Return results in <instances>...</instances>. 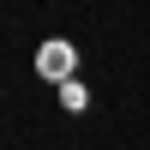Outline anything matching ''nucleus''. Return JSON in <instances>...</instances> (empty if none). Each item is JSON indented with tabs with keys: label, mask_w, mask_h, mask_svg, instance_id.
I'll return each mask as SVG.
<instances>
[{
	"label": "nucleus",
	"mask_w": 150,
	"mask_h": 150,
	"mask_svg": "<svg viewBox=\"0 0 150 150\" xmlns=\"http://www.w3.org/2000/svg\"><path fill=\"white\" fill-rule=\"evenodd\" d=\"M36 72H42V78H54V84H72V78H78V48L60 42V36H48L42 54H36Z\"/></svg>",
	"instance_id": "1"
},
{
	"label": "nucleus",
	"mask_w": 150,
	"mask_h": 150,
	"mask_svg": "<svg viewBox=\"0 0 150 150\" xmlns=\"http://www.w3.org/2000/svg\"><path fill=\"white\" fill-rule=\"evenodd\" d=\"M60 102H66V108H72V114H84V102H90V96H84V84H78V78H72V84H60Z\"/></svg>",
	"instance_id": "2"
}]
</instances>
